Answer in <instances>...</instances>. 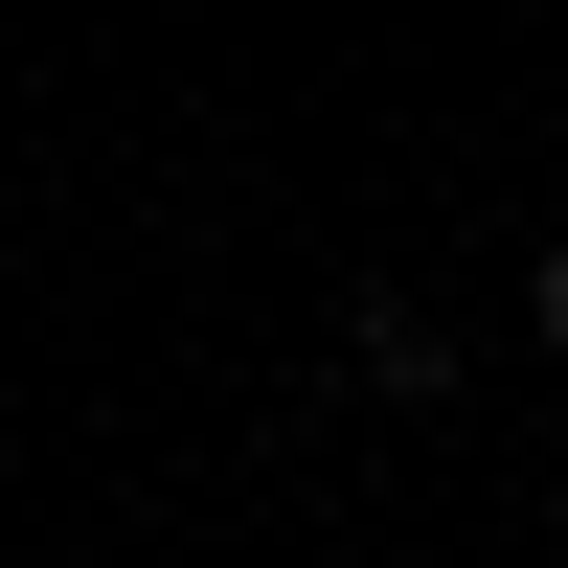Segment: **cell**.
Wrapping results in <instances>:
<instances>
[{"label":"cell","mask_w":568,"mask_h":568,"mask_svg":"<svg viewBox=\"0 0 568 568\" xmlns=\"http://www.w3.org/2000/svg\"><path fill=\"white\" fill-rule=\"evenodd\" d=\"M342 364H364L387 409H455V318H433V296H364V318H342Z\"/></svg>","instance_id":"6da1fadb"},{"label":"cell","mask_w":568,"mask_h":568,"mask_svg":"<svg viewBox=\"0 0 568 568\" xmlns=\"http://www.w3.org/2000/svg\"><path fill=\"white\" fill-rule=\"evenodd\" d=\"M524 318H546V342H568V227H546V273H524Z\"/></svg>","instance_id":"7a4b0ae2"}]
</instances>
